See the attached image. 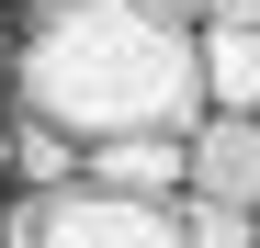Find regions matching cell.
Segmentation results:
<instances>
[{
	"mask_svg": "<svg viewBox=\"0 0 260 248\" xmlns=\"http://www.w3.org/2000/svg\"><path fill=\"white\" fill-rule=\"evenodd\" d=\"M79 181H102V192H147V203H181L192 158H181V136H113V147H79Z\"/></svg>",
	"mask_w": 260,
	"mask_h": 248,
	"instance_id": "obj_4",
	"label": "cell"
},
{
	"mask_svg": "<svg viewBox=\"0 0 260 248\" xmlns=\"http://www.w3.org/2000/svg\"><path fill=\"white\" fill-rule=\"evenodd\" d=\"M12 91L34 124H57L79 147L192 136L215 113L204 57H192V12H170V0H34V23L12 46Z\"/></svg>",
	"mask_w": 260,
	"mask_h": 248,
	"instance_id": "obj_1",
	"label": "cell"
},
{
	"mask_svg": "<svg viewBox=\"0 0 260 248\" xmlns=\"http://www.w3.org/2000/svg\"><path fill=\"white\" fill-rule=\"evenodd\" d=\"M170 215H181V248H260L249 203H215V192H181Z\"/></svg>",
	"mask_w": 260,
	"mask_h": 248,
	"instance_id": "obj_7",
	"label": "cell"
},
{
	"mask_svg": "<svg viewBox=\"0 0 260 248\" xmlns=\"http://www.w3.org/2000/svg\"><path fill=\"white\" fill-rule=\"evenodd\" d=\"M192 57L215 113H260V23H192Z\"/></svg>",
	"mask_w": 260,
	"mask_h": 248,
	"instance_id": "obj_5",
	"label": "cell"
},
{
	"mask_svg": "<svg viewBox=\"0 0 260 248\" xmlns=\"http://www.w3.org/2000/svg\"><path fill=\"white\" fill-rule=\"evenodd\" d=\"M181 158H192L181 192H215V203H249L260 215V113H204L181 136Z\"/></svg>",
	"mask_w": 260,
	"mask_h": 248,
	"instance_id": "obj_3",
	"label": "cell"
},
{
	"mask_svg": "<svg viewBox=\"0 0 260 248\" xmlns=\"http://www.w3.org/2000/svg\"><path fill=\"white\" fill-rule=\"evenodd\" d=\"M12 158H23L34 192H68V181H79V136H57V124H34V113L12 124Z\"/></svg>",
	"mask_w": 260,
	"mask_h": 248,
	"instance_id": "obj_6",
	"label": "cell"
},
{
	"mask_svg": "<svg viewBox=\"0 0 260 248\" xmlns=\"http://www.w3.org/2000/svg\"><path fill=\"white\" fill-rule=\"evenodd\" d=\"M192 23H260V0H192Z\"/></svg>",
	"mask_w": 260,
	"mask_h": 248,
	"instance_id": "obj_8",
	"label": "cell"
},
{
	"mask_svg": "<svg viewBox=\"0 0 260 248\" xmlns=\"http://www.w3.org/2000/svg\"><path fill=\"white\" fill-rule=\"evenodd\" d=\"M0 79H12V46H0Z\"/></svg>",
	"mask_w": 260,
	"mask_h": 248,
	"instance_id": "obj_9",
	"label": "cell"
},
{
	"mask_svg": "<svg viewBox=\"0 0 260 248\" xmlns=\"http://www.w3.org/2000/svg\"><path fill=\"white\" fill-rule=\"evenodd\" d=\"M0 248H181V215L147 192H102V181H68V192H23Z\"/></svg>",
	"mask_w": 260,
	"mask_h": 248,
	"instance_id": "obj_2",
	"label": "cell"
}]
</instances>
